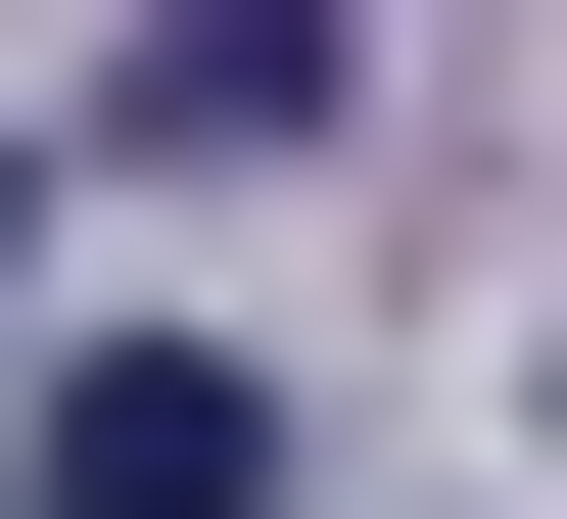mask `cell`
I'll use <instances>...</instances> for the list:
<instances>
[{
    "label": "cell",
    "instance_id": "cell-1",
    "mask_svg": "<svg viewBox=\"0 0 567 519\" xmlns=\"http://www.w3.org/2000/svg\"><path fill=\"white\" fill-rule=\"evenodd\" d=\"M0 473H48V519H237V473H284V378H237V331H95Z\"/></svg>",
    "mask_w": 567,
    "mask_h": 519
},
{
    "label": "cell",
    "instance_id": "cell-2",
    "mask_svg": "<svg viewBox=\"0 0 567 519\" xmlns=\"http://www.w3.org/2000/svg\"><path fill=\"white\" fill-rule=\"evenodd\" d=\"M379 95V0H142V142H331Z\"/></svg>",
    "mask_w": 567,
    "mask_h": 519
}]
</instances>
